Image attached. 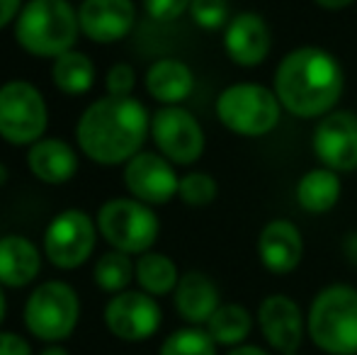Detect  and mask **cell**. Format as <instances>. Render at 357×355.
<instances>
[{"label":"cell","mask_w":357,"mask_h":355,"mask_svg":"<svg viewBox=\"0 0 357 355\" xmlns=\"http://www.w3.org/2000/svg\"><path fill=\"white\" fill-rule=\"evenodd\" d=\"M273 90L287 114L319 122L338 109L345 90V71L333 52L304 44L289 49L278 61Z\"/></svg>","instance_id":"1"},{"label":"cell","mask_w":357,"mask_h":355,"mask_svg":"<svg viewBox=\"0 0 357 355\" xmlns=\"http://www.w3.org/2000/svg\"><path fill=\"white\" fill-rule=\"evenodd\" d=\"M151 137V114L134 95H105L83 109L75 124V142L80 153L100 166H124L144 151Z\"/></svg>","instance_id":"2"},{"label":"cell","mask_w":357,"mask_h":355,"mask_svg":"<svg viewBox=\"0 0 357 355\" xmlns=\"http://www.w3.org/2000/svg\"><path fill=\"white\" fill-rule=\"evenodd\" d=\"M80 37L78 10L68 0H27L15 20V42L37 59L71 52Z\"/></svg>","instance_id":"3"},{"label":"cell","mask_w":357,"mask_h":355,"mask_svg":"<svg viewBox=\"0 0 357 355\" xmlns=\"http://www.w3.org/2000/svg\"><path fill=\"white\" fill-rule=\"evenodd\" d=\"M306 336L326 355H357V289L326 285L306 312Z\"/></svg>","instance_id":"4"},{"label":"cell","mask_w":357,"mask_h":355,"mask_svg":"<svg viewBox=\"0 0 357 355\" xmlns=\"http://www.w3.org/2000/svg\"><path fill=\"white\" fill-rule=\"evenodd\" d=\"M214 112L226 132L243 139H263L280 127L284 109L273 88L255 81H241L216 95Z\"/></svg>","instance_id":"5"},{"label":"cell","mask_w":357,"mask_h":355,"mask_svg":"<svg viewBox=\"0 0 357 355\" xmlns=\"http://www.w3.org/2000/svg\"><path fill=\"white\" fill-rule=\"evenodd\" d=\"M98 232L114 251L142 256L153 251L160 236V219L153 207L139 202L134 197H114L107 199L98 209Z\"/></svg>","instance_id":"6"},{"label":"cell","mask_w":357,"mask_h":355,"mask_svg":"<svg viewBox=\"0 0 357 355\" xmlns=\"http://www.w3.org/2000/svg\"><path fill=\"white\" fill-rule=\"evenodd\" d=\"M22 319L34 338L49 346L61 343L80 322V297L63 280H47L29 292Z\"/></svg>","instance_id":"7"},{"label":"cell","mask_w":357,"mask_h":355,"mask_svg":"<svg viewBox=\"0 0 357 355\" xmlns=\"http://www.w3.org/2000/svg\"><path fill=\"white\" fill-rule=\"evenodd\" d=\"M47 127V100L34 83L15 78L0 86V139L13 146H32L44 139Z\"/></svg>","instance_id":"8"},{"label":"cell","mask_w":357,"mask_h":355,"mask_svg":"<svg viewBox=\"0 0 357 355\" xmlns=\"http://www.w3.org/2000/svg\"><path fill=\"white\" fill-rule=\"evenodd\" d=\"M151 142L155 144V151L173 166L188 168L202 158L207 149V134L190 109H185L183 105H168L151 114Z\"/></svg>","instance_id":"9"},{"label":"cell","mask_w":357,"mask_h":355,"mask_svg":"<svg viewBox=\"0 0 357 355\" xmlns=\"http://www.w3.org/2000/svg\"><path fill=\"white\" fill-rule=\"evenodd\" d=\"M98 224L88 212L73 207L59 212L44 232V256L59 270H75L90 261L98 243Z\"/></svg>","instance_id":"10"},{"label":"cell","mask_w":357,"mask_h":355,"mask_svg":"<svg viewBox=\"0 0 357 355\" xmlns=\"http://www.w3.org/2000/svg\"><path fill=\"white\" fill-rule=\"evenodd\" d=\"M102 322L114 338L124 343H142L155 336L163 324V309L158 299L144 289H124L112 294L102 309Z\"/></svg>","instance_id":"11"},{"label":"cell","mask_w":357,"mask_h":355,"mask_svg":"<svg viewBox=\"0 0 357 355\" xmlns=\"http://www.w3.org/2000/svg\"><path fill=\"white\" fill-rule=\"evenodd\" d=\"M311 149L321 166L335 173L357 171V112L333 109L321 117L311 134Z\"/></svg>","instance_id":"12"},{"label":"cell","mask_w":357,"mask_h":355,"mask_svg":"<svg viewBox=\"0 0 357 355\" xmlns=\"http://www.w3.org/2000/svg\"><path fill=\"white\" fill-rule=\"evenodd\" d=\"M122 180L127 192L149 207L168 204L178 197L180 176L173 163L158 151H139L132 161L124 163Z\"/></svg>","instance_id":"13"},{"label":"cell","mask_w":357,"mask_h":355,"mask_svg":"<svg viewBox=\"0 0 357 355\" xmlns=\"http://www.w3.org/2000/svg\"><path fill=\"white\" fill-rule=\"evenodd\" d=\"M221 44L231 63L241 68H255L268 61L273 52V29L260 13L243 10L229 20Z\"/></svg>","instance_id":"14"},{"label":"cell","mask_w":357,"mask_h":355,"mask_svg":"<svg viewBox=\"0 0 357 355\" xmlns=\"http://www.w3.org/2000/svg\"><path fill=\"white\" fill-rule=\"evenodd\" d=\"M258 326L273 351L291 355L306 336V314L289 294H268L258 307Z\"/></svg>","instance_id":"15"},{"label":"cell","mask_w":357,"mask_h":355,"mask_svg":"<svg viewBox=\"0 0 357 355\" xmlns=\"http://www.w3.org/2000/svg\"><path fill=\"white\" fill-rule=\"evenodd\" d=\"M80 34L95 44H117L137 24L134 0H83L78 5Z\"/></svg>","instance_id":"16"},{"label":"cell","mask_w":357,"mask_h":355,"mask_svg":"<svg viewBox=\"0 0 357 355\" xmlns=\"http://www.w3.org/2000/svg\"><path fill=\"white\" fill-rule=\"evenodd\" d=\"M258 261L273 275H289L301 266L304 258V236L291 219H270L258 234Z\"/></svg>","instance_id":"17"},{"label":"cell","mask_w":357,"mask_h":355,"mask_svg":"<svg viewBox=\"0 0 357 355\" xmlns=\"http://www.w3.org/2000/svg\"><path fill=\"white\" fill-rule=\"evenodd\" d=\"M175 312L190 324L202 326L212 319V314L221 307L219 287L202 270H188L180 275V282L173 292Z\"/></svg>","instance_id":"18"},{"label":"cell","mask_w":357,"mask_h":355,"mask_svg":"<svg viewBox=\"0 0 357 355\" xmlns=\"http://www.w3.org/2000/svg\"><path fill=\"white\" fill-rule=\"evenodd\" d=\"M27 168L47 185H63L78 173V153L68 142L44 137L27 149Z\"/></svg>","instance_id":"19"},{"label":"cell","mask_w":357,"mask_h":355,"mask_svg":"<svg viewBox=\"0 0 357 355\" xmlns=\"http://www.w3.org/2000/svg\"><path fill=\"white\" fill-rule=\"evenodd\" d=\"M42 273V251L32 239L22 234L0 236V285L3 287H27Z\"/></svg>","instance_id":"20"},{"label":"cell","mask_w":357,"mask_h":355,"mask_svg":"<svg viewBox=\"0 0 357 355\" xmlns=\"http://www.w3.org/2000/svg\"><path fill=\"white\" fill-rule=\"evenodd\" d=\"M144 88L155 103H160V107L183 105L195 90V73L180 59L163 56L146 68Z\"/></svg>","instance_id":"21"},{"label":"cell","mask_w":357,"mask_h":355,"mask_svg":"<svg viewBox=\"0 0 357 355\" xmlns=\"http://www.w3.org/2000/svg\"><path fill=\"white\" fill-rule=\"evenodd\" d=\"M343 195V180L340 173L326 166L309 168L294 188V199L306 214H328Z\"/></svg>","instance_id":"22"},{"label":"cell","mask_w":357,"mask_h":355,"mask_svg":"<svg viewBox=\"0 0 357 355\" xmlns=\"http://www.w3.org/2000/svg\"><path fill=\"white\" fill-rule=\"evenodd\" d=\"M134 280L139 289H144L151 297H165L173 294L180 282V270L170 256L160 251H146L137 258L134 266Z\"/></svg>","instance_id":"23"},{"label":"cell","mask_w":357,"mask_h":355,"mask_svg":"<svg viewBox=\"0 0 357 355\" xmlns=\"http://www.w3.org/2000/svg\"><path fill=\"white\" fill-rule=\"evenodd\" d=\"M207 333L214 338L216 346L236 348L243 346L245 338L253 331V314L236 302H221V307L212 314L207 324H204Z\"/></svg>","instance_id":"24"},{"label":"cell","mask_w":357,"mask_h":355,"mask_svg":"<svg viewBox=\"0 0 357 355\" xmlns=\"http://www.w3.org/2000/svg\"><path fill=\"white\" fill-rule=\"evenodd\" d=\"M52 83L63 95H85L95 86V63L88 54L71 52L61 54L52 61Z\"/></svg>","instance_id":"25"},{"label":"cell","mask_w":357,"mask_h":355,"mask_svg":"<svg viewBox=\"0 0 357 355\" xmlns=\"http://www.w3.org/2000/svg\"><path fill=\"white\" fill-rule=\"evenodd\" d=\"M134 266L137 261H132L129 253L122 251H107L95 261L93 266V280L102 292L107 294H119L124 289H129L134 280Z\"/></svg>","instance_id":"26"},{"label":"cell","mask_w":357,"mask_h":355,"mask_svg":"<svg viewBox=\"0 0 357 355\" xmlns=\"http://www.w3.org/2000/svg\"><path fill=\"white\" fill-rule=\"evenodd\" d=\"M158 355H216V343L207 328L185 326L160 343Z\"/></svg>","instance_id":"27"},{"label":"cell","mask_w":357,"mask_h":355,"mask_svg":"<svg viewBox=\"0 0 357 355\" xmlns=\"http://www.w3.org/2000/svg\"><path fill=\"white\" fill-rule=\"evenodd\" d=\"M216 195H219V183L209 173L190 171L185 176H180L178 197L188 207H207V204H212L216 199Z\"/></svg>","instance_id":"28"},{"label":"cell","mask_w":357,"mask_h":355,"mask_svg":"<svg viewBox=\"0 0 357 355\" xmlns=\"http://www.w3.org/2000/svg\"><path fill=\"white\" fill-rule=\"evenodd\" d=\"M188 13L192 17V22L199 29H207V32L224 29L229 24V20L234 17L229 0H192Z\"/></svg>","instance_id":"29"},{"label":"cell","mask_w":357,"mask_h":355,"mask_svg":"<svg viewBox=\"0 0 357 355\" xmlns=\"http://www.w3.org/2000/svg\"><path fill=\"white\" fill-rule=\"evenodd\" d=\"M137 88V71L129 63H114L107 68L105 76V90L114 98H129Z\"/></svg>","instance_id":"30"},{"label":"cell","mask_w":357,"mask_h":355,"mask_svg":"<svg viewBox=\"0 0 357 355\" xmlns=\"http://www.w3.org/2000/svg\"><path fill=\"white\" fill-rule=\"evenodd\" d=\"M192 0H144V10L155 22H173L190 10Z\"/></svg>","instance_id":"31"},{"label":"cell","mask_w":357,"mask_h":355,"mask_svg":"<svg viewBox=\"0 0 357 355\" xmlns=\"http://www.w3.org/2000/svg\"><path fill=\"white\" fill-rule=\"evenodd\" d=\"M0 355H32V346L15 331H0Z\"/></svg>","instance_id":"32"},{"label":"cell","mask_w":357,"mask_h":355,"mask_svg":"<svg viewBox=\"0 0 357 355\" xmlns=\"http://www.w3.org/2000/svg\"><path fill=\"white\" fill-rule=\"evenodd\" d=\"M24 0H0V29L13 24L22 10Z\"/></svg>","instance_id":"33"},{"label":"cell","mask_w":357,"mask_h":355,"mask_svg":"<svg viewBox=\"0 0 357 355\" xmlns=\"http://www.w3.org/2000/svg\"><path fill=\"white\" fill-rule=\"evenodd\" d=\"M343 253L350 266L357 268V232H350L348 236L343 239Z\"/></svg>","instance_id":"34"},{"label":"cell","mask_w":357,"mask_h":355,"mask_svg":"<svg viewBox=\"0 0 357 355\" xmlns=\"http://www.w3.org/2000/svg\"><path fill=\"white\" fill-rule=\"evenodd\" d=\"M314 5H319L321 10H328V13H340V10H348L350 5H355L357 0H311Z\"/></svg>","instance_id":"35"},{"label":"cell","mask_w":357,"mask_h":355,"mask_svg":"<svg viewBox=\"0 0 357 355\" xmlns=\"http://www.w3.org/2000/svg\"><path fill=\"white\" fill-rule=\"evenodd\" d=\"M226 355H270L265 348H260V346H253V343H243V346H236V348H231Z\"/></svg>","instance_id":"36"},{"label":"cell","mask_w":357,"mask_h":355,"mask_svg":"<svg viewBox=\"0 0 357 355\" xmlns=\"http://www.w3.org/2000/svg\"><path fill=\"white\" fill-rule=\"evenodd\" d=\"M39 355H71V353H68V351H66V348H63V346H59V343H54V346L44 348V351L39 353Z\"/></svg>","instance_id":"37"},{"label":"cell","mask_w":357,"mask_h":355,"mask_svg":"<svg viewBox=\"0 0 357 355\" xmlns=\"http://www.w3.org/2000/svg\"><path fill=\"white\" fill-rule=\"evenodd\" d=\"M5 314H8V299H5V289L0 285V324L5 322Z\"/></svg>","instance_id":"38"},{"label":"cell","mask_w":357,"mask_h":355,"mask_svg":"<svg viewBox=\"0 0 357 355\" xmlns=\"http://www.w3.org/2000/svg\"><path fill=\"white\" fill-rule=\"evenodd\" d=\"M8 178H10V171H8V166H5V163L0 161V188H3V185L8 183Z\"/></svg>","instance_id":"39"},{"label":"cell","mask_w":357,"mask_h":355,"mask_svg":"<svg viewBox=\"0 0 357 355\" xmlns=\"http://www.w3.org/2000/svg\"><path fill=\"white\" fill-rule=\"evenodd\" d=\"M291 355H299V353H291Z\"/></svg>","instance_id":"40"}]
</instances>
